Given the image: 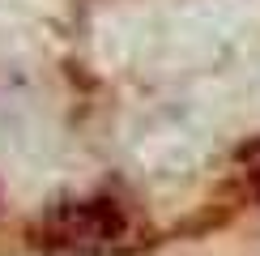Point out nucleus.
Here are the masks:
<instances>
[{
    "label": "nucleus",
    "instance_id": "f257e3e1",
    "mask_svg": "<svg viewBox=\"0 0 260 256\" xmlns=\"http://www.w3.org/2000/svg\"><path fill=\"white\" fill-rule=\"evenodd\" d=\"M128 239V218L115 201H69L43 218V243L64 252L103 256Z\"/></svg>",
    "mask_w": 260,
    "mask_h": 256
}]
</instances>
